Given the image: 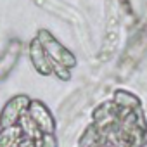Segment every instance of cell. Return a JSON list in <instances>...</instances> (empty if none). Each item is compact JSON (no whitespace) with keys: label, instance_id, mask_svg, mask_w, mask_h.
I'll return each mask as SVG.
<instances>
[{"label":"cell","instance_id":"6da1fadb","mask_svg":"<svg viewBox=\"0 0 147 147\" xmlns=\"http://www.w3.org/2000/svg\"><path fill=\"white\" fill-rule=\"evenodd\" d=\"M38 42L42 43V47L45 49L47 55L54 62H57V64H61V66H64L67 69L76 64V57L73 55L66 47H62L47 30H40L38 31Z\"/></svg>","mask_w":147,"mask_h":147},{"label":"cell","instance_id":"7a4b0ae2","mask_svg":"<svg viewBox=\"0 0 147 147\" xmlns=\"http://www.w3.org/2000/svg\"><path fill=\"white\" fill-rule=\"evenodd\" d=\"M30 104H31V100L26 95H18V97L11 99L5 104L2 114H0V126H2V128H9V126L19 125L21 118L24 114H28Z\"/></svg>","mask_w":147,"mask_h":147},{"label":"cell","instance_id":"3957f363","mask_svg":"<svg viewBox=\"0 0 147 147\" xmlns=\"http://www.w3.org/2000/svg\"><path fill=\"white\" fill-rule=\"evenodd\" d=\"M28 116L31 118V121L36 125V128L43 133V135H47V133H54V128H55V125H54V118H52V114L49 113V109L42 104V102H38V100H31V104H30V107H28Z\"/></svg>","mask_w":147,"mask_h":147},{"label":"cell","instance_id":"277c9868","mask_svg":"<svg viewBox=\"0 0 147 147\" xmlns=\"http://www.w3.org/2000/svg\"><path fill=\"white\" fill-rule=\"evenodd\" d=\"M30 55H31V62H33L35 69L40 73V75H52V73H54V62L47 55V52L42 47V43L38 42V38L31 42V45H30Z\"/></svg>","mask_w":147,"mask_h":147},{"label":"cell","instance_id":"5b68a950","mask_svg":"<svg viewBox=\"0 0 147 147\" xmlns=\"http://www.w3.org/2000/svg\"><path fill=\"white\" fill-rule=\"evenodd\" d=\"M21 49H23L21 42H12L7 47L5 54L0 57V80H4L11 73V69L16 66V62L19 59V54H21Z\"/></svg>","mask_w":147,"mask_h":147},{"label":"cell","instance_id":"8992f818","mask_svg":"<svg viewBox=\"0 0 147 147\" xmlns=\"http://www.w3.org/2000/svg\"><path fill=\"white\" fill-rule=\"evenodd\" d=\"M113 102L119 107V109H130V111H137L138 107H140V102H138V99L133 95V94H130V92H125V90H119V92H116L114 94V99H113Z\"/></svg>","mask_w":147,"mask_h":147},{"label":"cell","instance_id":"52a82bcc","mask_svg":"<svg viewBox=\"0 0 147 147\" xmlns=\"http://www.w3.org/2000/svg\"><path fill=\"white\" fill-rule=\"evenodd\" d=\"M36 147H57V140L54 138L52 133L42 135L40 140H36Z\"/></svg>","mask_w":147,"mask_h":147}]
</instances>
